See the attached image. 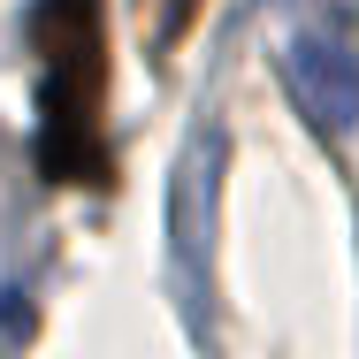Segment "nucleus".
<instances>
[{
    "instance_id": "obj_1",
    "label": "nucleus",
    "mask_w": 359,
    "mask_h": 359,
    "mask_svg": "<svg viewBox=\"0 0 359 359\" xmlns=\"http://www.w3.org/2000/svg\"><path fill=\"white\" fill-rule=\"evenodd\" d=\"M31 46H39V176L46 184H115L107 153V23L100 0H39L31 8Z\"/></svg>"
},
{
    "instance_id": "obj_2",
    "label": "nucleus",
    "mask_w": 359,
    "mask_h": 359,
    "mask_svg": "<svg viewBox=\"0 0 359 359\" xmlns=\"http://www.w3.org/2000/svg\"><path fill=\"white\" fill-rule=\"evenodd\" d=\"M283 84L298 92V107L313 115V130H352L359 123V62L337 39H290L283 46Z\"/></svg>"
},
{
    "instance_id": "obj_3",
    "label": "nucleus",
    "mask_w": 359,
    "mask_h": 359,
    "mask_svg": "<svg viewBox=\"0 0 359 359\" xmlns=\"http://www.w3.org/2000/svg\"><path fill=\"white\" fill-rule=\"evenodd\" d=\"M138 8V39H145V54H168L191 23H199V0H130Z\"/></svg>"
}]
</instances>
